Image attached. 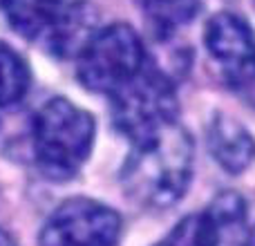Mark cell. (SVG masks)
Listing matches in <instances>:
<instances>
[{
    "instance_id": "7a4b0ae2",
    "label": "cell",
    "mask_w": 255,
    "mask_h": 246,
    "mask_svg": "<svg viewBox=\"0 0 255 246\" xmlns=\"http://www.w3.org/2000/svg\"><path fill=\"white\" fill-rule=\"evenodd\" d=\"M97 143V119L67 97H49L27 119V154L49 181L81 172Z\"/></svg>"
},
{
    "instance_id": "ba28073f",
    "label": "cell",
    "mask_w": 255,
    "mask_h": 246,
    "mask_svg": "<svg viewBox=\"0 0 255 246\" xmlns=\"http://www.w3.org/2000/svg\"><path fill=\"white\" fill-rule=\"evenodd\" d=\"M99 27V16L90 0H70L61 20L43 40V47L58 61H74Z\"/></svg>"
},
{
    "instance_id": "6da1fadb",
    "label": "cell",
    "mask_w": 255,
    "mask_h": 246,
    "mask_svg": "<svg viewBox=\"0 0 255 246\" xmlns=\"http://www.w3.org/2000/svg\"><path fill=\"white\" fill-rule=\"evenodd\" d=\"M195 177V141L181 123L130 143L119 184L141 211H168L184 199Z\"/></svg>"
},
{
    "instance_id": "3957f363",
    "label": "cell",
    "mask_w": 255,
    "mask_h": 246,
    "mask_svg": "<svg viewBox=\"0 0 255 246\" xmlns=\"http://www.w3.org/2000/svg\"><path fill=\"white\" fill-rule=\"evenodd\" d=\"M150 61L141 34L124 20L101 25L74 58L81 88L110 99L128 85Z\"/></svg>"
},
{
    "instance_id": "52a82bcc",
    "label": "cell",
    "mask_w": 255,
    "mask_h": 246,
    "mask_svg": "<svg viewBox=\"0 0 255 246\" xmlns=\"http://www.w3.org/2000/svg\"><path fill=\"white\" fill-rule=\"evenodd\" d=\"M206 150L226 175H242L255 161V136L240 119L215 110L206 123Z\"/></svg>"
},
{
    "instance_id": "8fae6325",
    "label": "cell",
    "mask_w": 255,
    "mask_h": 246,
    "mask_svg": "<svg viewBox=\"0 0 255 246\" xmlns=\"http://www.w3.org/2000/svg\"><path fill=\"white\" fill-rule=\"evenodd\" d=\"M34 83L29 61L7 40H0V110H11L25 101Z\"/></svg>"
},
{
    "instance_id": "8992f818",
    "label": "cell",
    "mask_w": 255,
    "mask_h": 246,
    "mask_svg": "<svg viewBox=\"0 0 255 246\" xmlns=\"http://www.w3.org/2000/svg\"><path fill=\"white\" fill-rule=\"evenodd\" d=\"M204 47L224 83L255 101V29L244 16L222 9L204 22Z\"/></svg>"
},
{
    "instance_id": "5b68a950",
    "label": "cell",
    "mask_w": 255,
    "mask_h": 246,
    "mask_svg": "<svg viewBox=\"0 0 255 246\" xmlns=\"http://www.w3.org/2000/svg\"><path fill=\"white\" fill-rule=\"evenodd\" d=\"M124 217L110 204L94 197L61 202L38 231V246H117Z\"/></svg>"
},
{
    "instance_id": "30bf717a",
    "label": "cell",
    "mask_w": 255,
    "mask_h": 246,
    "mask_svg": "<svg viewBox=\"0 0 255 246\" xmlns=\"http://www.w3.org/2000/svg\"><path fill=\"white\" fill-rule=\"evenodd\" d=\"M157 38H170L197 18L202 0H134Z\"/></svg>"
},
{
    "instance_id": "4fadbf2b",
    "label": "cell",
    "mask_w": 255,
    "mask_h": 246,
    "mask_svg": "<svg viewBox=\"0 0 255 246\" xmlns=\"http://www.w3.org/2000/svg\"><path fill=\"white\" fill-rule=\"evenodd\" d=\"M206 208L217 220V224L222 226L224 235L229 233V231L244 226V222H247V213H249L247 199H244L240 193H233V190H224V193H220Z\"/></svg>"
},
{
    "instance_id": "277c9868",
    "label": "cell",
    "mask_w": 255,
    "mask_h": 246,
    "mask_svg": "<svg viewBox=\"0 0 255 246\" xmlns=\"http://www.w3.org/2000/svg\"><path fill=\"white\" fill-rule=\"evenodd\" d=\"M115 130L130 143L179 123V90L163 67L150 58L145 67L110 99Z\"/></svg>"
},
{
    "instance_id": "9a60e30c",
    "label": "cell",
    "mask_w": 255,
    "mask_h": 246,
    "mask_svg": "<svg viewBox=\"0 0 255 246\" xmlns=\"http://www.w3.org/2000/svg\"><path fill=\"white\" fill-rule=\"evenodd\" d=\"M240 246H255V226H251V231H249L247 238L240 242Z\"/></svg>"
},
{
    "instance_id": "9c48e42d",
    "label": "cell",
    "mask_w": 255,
    "mask_h": 246,
    "mask_svg": "<svg viewBox=\"0 0 255 246\" xmlns=\"http://www.w3.org/2000/svg\"><path fill=\"white\" fill-rule=\"evenodd\" d=\"M67 4L70 0H0V11L13 34L43 45L65 13Z\"/></svg>"
},
{
    "instance_id": "7c38bea8",
    "label": "cell",
    "mask_w": 255,
    "mask_h": 246,
    "mask_svg": "<svg viewBox=\"0 0 255 246\" xmlns=\"http://www.w3.org/2000/svg\"><path fill=\"white\" fill-rule=\"evenodd\" d=\"M224 231L208 208L184 215L152 246H220Z\"/></svg>"
},
{
    "instance_id": "5bb4252c",
    "label": "cell",
    "mask_w": 255,
    "mask_h": 246,
    "mask_svg": "<svg viewBox=\"0 0 255 246\" xmlns=\"http://www.w3.org/2000/svg\"><path fill=\"white\" fill-rule=\"evenodd\" d=\"M0 246H18V242L13 240V235L7 233L2 226H0Z\"/></svg>"
}]
</instances>
